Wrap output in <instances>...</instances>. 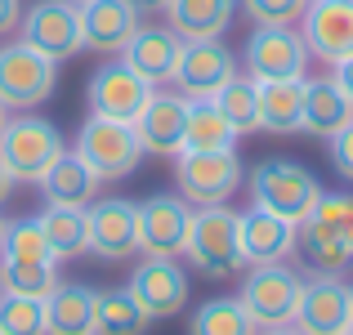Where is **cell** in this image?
<instances>
[{
  "mask_svg": "<svg viewBox=\"0 0 353 335\" xmlns=\"http://www.w3.org/2000/svg\"><path fill=\"white\" fill-rule=\"evenodd\" d=\"M143 9H165V0H139Z\"/></svg>",
  "mask_w": 353,
  "mask_h": 335,
  "instance_id": "obj_42",
  "label": "cell"
},
{
  "mask_svg": "<svg viewBox=\"0 0 353 335\" xmlns=\"http://www.w3.org/2000/svg\"><path fill=\"white\" fill-rule=\"evenodd\" d=\"M125 291L143 304L148 318L161 322V318L183 313V304H188V273L179 268V259H143Z\"/></svg>",
  "mask_w": 353,
  "mask_h": 335,
  "instance_id": "obj_16",
  "label": "cell"
},
{
  "mask_svg": "<svg viewBox=\"0 0 353 335\" xmlns=\"http://www.w3.org/2000/svg\"><path fill=\"white\" fill-rule=\"evenodd\" d=\"M50 335H94V291L81 282H59L45 300Z\"/></svg>",
  "mask_w": 353,
  "mask_h": 335,
  "instance_id": "obj_26",
  "label": "cell"
},
{
  "mask_svg": "<svg viewBox=\"0 0 353 335\" xmlns=\"http://www.w3.org/2000/svg\"><path fill=\"white\" fill-rule=\"evenodd\" d=\"M259 335H304L300 327H259Z\"/></svg>",
  "mask_w": 353,
  "mask_h": 335,
  "instance_id": "obj_41",
  "label": "cell"
},
{
  "mask_svg": "<svg viewBox=\"0 0 353 335\" xmlns=\"http://www.w3.org/2000/svg\"><path fill=\"white\" fill-rule=\"evenodd\" d=\"M72 152H77L103 183L134 174L139 161L148 156L143 143H139V134H134V125H130V121H112V116H90L85 125H81Z\"/></svg>",
  "mask_w": 353,
  "mask_h": 335,
  "instance_id": "obj_5",
  "label": "cell"
},
{
  "mask_svg": "<svg viewBox=\"0 0 353 335\" xmlns=\"http://www.w3.org/2000/svg\"><path fill=\"white\" fill-rule=\"evenodd\" d=\"M36 223H41L45 241H50L54 259H81L90 255V215L81 206H50L45 201V210L36 215Z\"/></svg>",
  "mask_w": 353,
  "mask_h": 335,
  "instance_id": "obj_27",
  "label": "cell"
},
{
  "mask_svg": "<svg viewBox=\"0 0 353 335\" xmlns=\"http://www.w3.org/2000/svg\"><path fill=\"white\" fill-rule=\"evenodd\" d=\"M331 77H336V81H340V90H345V94L353 99V59H345L336 72H331Z\"/></svg>",
  "mask_w": 353,
  "mask_h": 335,
  "instance_id": "obj_39",
  "label": "cell"
},
{
  "mask_svg": "<svg viewBox=\"0 0 353 335\" xmlns=\"http://www.w3.org/2000/svg\"><path fill=\"white\" fill-rule=\"evenodd\" d=\"M183 255L210 282H228L241 273V246H237V210L228 206H197L188 223Z\"/></svg>",
  "mask_w": 353,
  "mask_h": 335,
  "instance_id": "obj_3",
  "label": "cell"
},
{
  "mask_svg": "<svg viewBox=\"0 0 353 335\" xmlns=\"http://www.w3.org/2000/svg\"><path fill=\"white\" fill-rule=\"evenodd\" d=\"M59 264L54 259H0V291L9 295H32V300H50L59 286Z\"/></svg>",
  "mask_w": 353,
  "mask_h": 335,
  "instance_id": "obj_30",
  "label": "cell"
},
{
  "mask_svg": "<svg viewBox=\"0 0 353 335\" xmlns=\"http://www.w3.org/2000/svg\"><path fill=\"white\" fill-rule=\"evenodd\" d=\"M148 327H152V318L125 286L94 291V335H148Z\"/></svg>",
  "mask_w": 353,
  "mask_h": 335,
  "instance_id": "obj_29",
  "label": "cell"
},
{
  "mask_svg": "<svg viewBox=\"0 0 353 335\" xmlns=\"http://www.w3.org/2000/svg\"><path fill=\"white\" fill-rule=\"evenodd\" d=\"M215 108L224 112L228 121H233L237 139H241V134H255V130H259V85H255L250 77H241V72L215 94Z\"/></svg>",
  "mask_w": 353,
  "mask_h": 335,
  "instance_id": "obj_32",
  "label": "cell"
},
{
  "mask_svg": "<svg viewBox=\"0 0 353 335\" xmlns=\"http://www.w3.org/2000/svg\"><path fill=\"white\" fill-rule=\"evenodd\" d=\"M219 5H228V9H237V5H241V0H219Z\"/></svg>",
  "mask_w": 353,
  "mask_h": 335,
  "instance_id": "obj_44",
  "label": "cell"
},
{
  "mask_svg": "<svg viewBox=\"0 0 353 335\" xmlns=\"http://www.w3.org/2000/svg\"><path fill=\"white\" fill-rule=\"evenodd\" d=\"M304 335H340L353 327V286L345 277H304L295 322Z\"/></svg>",
  "mask_w": 353,
  "mask_h": 335,
  "instance_id": "obj_13",
  "label": "cell"
},
{
  "mask_svg": "<svg viewBox=\"0 0 353 335\" xmlns=\"http://www.w3.org/2000/svg\"><path fill=\"white\" fill-rule=\"evenodd\" d=\"M300 36L309 45V59L340 68L345 59H353V0H309Z\"/></svg>",
  "mask_w": 353,
  "mask_h": 335,
  "instance_id": "obj_14",
  "label": "cell"
},
{
  "mask_svg": "<svg viewBox=\"0 0 353 335\" xmlns=\"http://www.w3.org/2000/svg\"><path fill=\"white\" fill-rule=\"evenodd\" d=\"M237 130L224 112L215 108V99H188V125H183V152H219L233 148Z\"/></svg>",
  "mask_w": 353,
  "mask_h": 335,
  "instance_id": "obj_28",
  "label": "cell"
},
{
  "mask_svg": "<svg viewBox=\"0 0 353 335\" xmlns=\"http://www.w3.org/2000/svg\"><path fill=\"white\" fill-rule=\"evenodd\" d=\"M327 143H331L327 152H331V165H336V174L353 183V125H345L340 134H331Z\"/></svg>",
  "mask_w": 353,
  "mask_h": 335,
  "instance_id": "obj_37",
  "label": "cell"
},
{
  "mask_svg": "<svg viewBox=\"0 0 353 335\" xmlns=\"http://www.w3.org/2000/svg\"><path fill=\"white\" fill-rule=\"evenodd\" d=\"M18 23H23V0H0V41L18 32Z\"/></svg>",
  "mask_w": 353,
  "mask_h": 335,
  "instance_id": "obj_38",
  "label": "cell"
},
{
  "mask_svg": "<svg viewBox=\"0 0 353 335\" xmlns=\"http://www.w3.org/2000/svg\"><path fill=\"white\" fill-rule=\"evenodd\" d=\"M99 183L103 179H99L77 152H63L59 161L41 174V192H45L50 206H81V210L94 206L99 201Z\"/></svg>",
  "mask_w": 353,
  "mask_h": 335,
  "instance_id": "obj_22",
  "label": "cell"
},
{
  "mask_svg": "<svg viewBox=\"0 0 353 335\" xmlns=\"http://www.w3.org/2000/svg\"><path fill=\"white\" fill-rule=\"evenodd\" d=\"M90 215V255L130 259L139 255V206L130 197H99L85 206Z\"/></svg>",
  "mask_w": 353,
  "mask_h": 335,
  "instance_id": "obj_15",
  "label": "cell"
},
{
  "mask_svg": "<svg viewBox=\"0 0 353 335\" xmlns=\"http://www.w3.org/2000/svg\"><path fill=\"white\" fill-rule=\"evenodd\" d=\"M183 125H188V99L179 90H152V99L134 116V134L143 143V152L152 156H179Z\"/></svg>",
  "mask_w": 353,
  "mask_h": 335,
  "instance_id": "obj_17",
  "label": "cell"
},
{
  "mask_svg": "<svg viewBox=\"0 0 353 335\" xmlns=\"http://www.w3.org/2000/svg\"><path fill=\"white\" fill-rule=\"evenodd\" d=\"M259 85V130L264 134H304V81H255Z\"/></svg>",
  "mask_w": 353,
  "mask_h": 335,
  "instance_id": "obj_24",
  "label": "cell"
},
{
  "mask_svg": "<svg viewBox=\"0 0 353 335\" xmlns=\"http://www.w3.org/2000/svg\"><path fill=\"white\" fill-rule=\"evenodd\" d=\"M340 335H353V327H349V331H340Z\"/></svg>",
  "mask_w": 353,
  "mask_h": 335,
  "instance_id": "obj_47",
  "label": "cell"
},
{
  "mask_svg": "<svg viewBox=\"0 0 353 335\" xmlns=\"http://www.w3.org/2000/svg\"><path fill=\"white\" fill-rule=\"evenodd\" d=\"M59 90V63L23 41L0 45V103L9 112H32Z\"/></svg>",
  "mask_w": 353,
  "mask_h": 335,
  "instance_id": "obj_4",
  "label": "cell"
},
{
  "mask_svg": "<svg viewBox=\"0 0 353 335\" xmlns=\"http://www.w3.org/2000/svg\"><path fill=\"white\" fill-rule=\"evenodd\" d=\"M313 219H322L336 237L353 246V192H322V201L313 206Z\"/></svg>",
  "mask_w": 353,
  "mask_h": 335,
  "instance_id": "obj_36",
  "label": "cell"
},
{
  "mask_svg": "<svg viewBox=\"0 0 353 335\" xmlns=\"http://www.w3.org/2000/svg\"><path fill=\"white\" fill-rule=\"evenodd\" d=\"M152 90H157L152 81H143L125 59H112L90 72L85 103H90V116H112V121H130L134 125V116L152 99Z\"/></svg>",
  "mask_w": 353,
  "mask_h": 335,
  "instance_id": "obj_10",
  "label": "cell"
},
{
  "mask_svg": "<svg viewBox=\"0 0 353 335\" xmlns=\"http://www.w3.org/2000/svg\"><path fill=\"white\" fill-rule=\"evenodd\" d=\"M250 188V201L259 210H273V215L291 219V223H304L313 215V206L322 201V183L309 165L291 161V156H268L250 170L246 179Z\"/></svg>",
  "mask_w": 353,
  "mask_h": 335,
  "instance_id": "obj_1",
  "label": "cell"
},
{
  "mask_svg": "<svg viewBox=\"0 0 353 335\" xmlns=\"http://www.w3.org/2000/svg\"><path fill=\"white\" fill-rule=\"evenodd\" d=\"M5 223H9V219H5V215H0V237H5Z\"/></svg>",
  "mask_w": 353,
  "mask_h": 335,
  "instance_id": "obj_45",
  "label": "cell"
},
{
  "mask_svg": "<svg viewBox=\"0 0 353 335\" xmlns=\"http://www.w3.org/2000/svg\"><path fill=\"white\" fill-rule=\"evenodd\" d=\"M68 5H85V0H68Z\"/></svg>",
  "mask_w": 353,
  "mask_h": 335,
  "instance_id": "obj_46",
  "label": "cell"
},
{
  "mask_svg": "<svg viewBox=\"0 0 353 335\" xmlns=\"http://www.w3.org/2000/svg\"><path fill=\"white\" fill-rule=\"evenodd\" d=\"M179 54H183V41L170 32V27H139V32L125 41L121 59H125L143 81H152V85H170L174 68H179Z\"/></svg>",
  "mask_w": 353,
  "mask_h": 335,
  "instance_id": "obj_20",
  "label": "cell"
},
{
  "mask_svg": "<svg viewBox=\"0 0 353 335\" xmlns=\"http://www.w3.org/2000/svg\"><path fill=\"white\" fill-rule=\"evenodd\" d=\"M304 291V273L295 264H255L241 277V309L255 318V327H291L295 322V304Z\"/></svg>",
  "mask_w": 353,
  "mask_h": 335,
  "instance_id": "obj_6",
  "label": "cell"
},
{
  "mask_svg": "<svg viewBox=\"0 0 353 335\" xmlns=\"http://www.w3.org/2000/svg\"><path fill=\"white\" fill-rule=\"evenodd\" d=\"M241 9L255 27H295L309 9V0H241Z\"/></svg>",
  "mask_w": 353,
  "mask_h": 335,
  "instance_id": "obj_35",
  "label": "cell"
},
{
  "mask_svg": "<svg viewBox=\"0 0 353 335\" xmlns=\"http://www.w3.org/2000/svg\"><path fill=\"white\" fill-rule=\"evenodd\" d=\"M18 32H23L18 41L32 45V50H41L45 59H54V63H68V59H77V54L85 50L81 9L68 5V0H36V5L23 14Z\"/></svg>",
  "mask_w": 353,
  "mask_h": 335,
  "instance_id": "obj_9",
  "label": "cell"
},
{
  "mask_svg": "<svg viewBox=\"0 0 353 335\" xmlns=\"http://www.w3.org/2000/svg\"><path fill=\"white\" fill-rule=\"evenodd\" d=\"M241 68L250 81H304L309 45L295 27H255L241 50Z\"/></svg>",
  "mask_w": 353,
  "mask_h": 335,
  "instance_id": "obj_8",
  "label": "cell"
},
{
  "mask_svg": "<svg viewBox=\"0 0 353 335\" xmlns=\"http://www.w3.org/2000/svg\"><path fill=\"white\" fill-rule=\"evenodd\" d=\"M9 192H14V174H9L5 165H0V206L9 201Z\"/></svg>",
  "mask_w": 353,
  "mask_h": 335,
  "instance_id": "obj_40",
  "label": "cell"
},
{
  "mask_svg": "<svg viewBox=\"0 0 353 335\" xmlns=\"http://www.w3.org/2000/svg\"><path fill=\"white\" fill-rule=\"evenodd\" d=\"M5 121H9V108H5V103H0V130H5Z\"/></svg>",
  "mask_w": 353,
  "mask_h": 335,
  "instance_id": "obj_43",
  "label": "cell"
},
{
  "mask_svg": "<svg viewBox=\"0 0 353 335\" xmlns=\"http://www.w3.org/2000/svg\"><path fill=\"white\" fill-rule=\"evenodd\" d=\"M174 188L188 206H224L241 188V156L237 148L219 152H179L174 156Z\"/></svg>",
  "mask_w": 353,
  "mask_h": 335,
  "instance_id": "obj_7",
  "label": "cell"
},
{
  "mask_svg": "<svg viewBox=\"0 0 353 335\" xmlns=\"http://www.w3.org/2000/svg\"><path fill=\"white\" fill-rule=\"evenodd\" d=\"M237 246H241V264H282L295 250V223L273 215V210H241L237 215Z\"/></svg>",
  "mask_w": 353,
  "mask_h": 335,
  "instance_id": "obj_19",
  "label": "cell"
},
{
  "mask_svg": "<svg viewBox=\"0 0 353 335\" xmlns=\"http://www.w3.org/2000/svg\"><path fill=\"white\" fill-rule=\"evenodd\" d=\"M295 246H300L304 264L313 268V277H345L353 268V246L313 215L304 223H295Z\"/></svg>",
  "mask_w": 353,
  "mask_h": 335,
  "instance_id": "obj_23",
  "label": "cell"
},
{
  "mask_svg": "<svg viewBox=\"0 0 353 335\" xmlns=\"http://www.w3.org/2000/svg\"><path fill=\"white\" fill-rule=\"evenodd\" d=\"M165 18L179 41H219L233 27V9L219 0H165Z\"/></svg>",
  "mask_w": 353,
  "mask_h": 335,
  "instance_id": "obj_25",
  "label": "cell"
},
{
  "mask_svg": "<svg viewBox=\"0 0 353 335\" xmlns=\"http://www.w3.org/2000/svg\"><path fill=\"white\" fill-rule=\"evenodd\" d=\"M0 259H54L50 241H45L41 223L32 219H9L5 223V237H0ZM59 264V259H54Z\"/></svg>",
  "mask_w": 353,
  "mask_h": 335,
  "instance_id": "obj_34",
  "label": "cell"
},
{
  "mask_svg": "<svg viewBox=\"0 0 353 335\" xmlns=\"http://www.w3.org/2000/svg\"><path fill=\"white\" fill-rule=\"evenodd\" d=\"M353 125V99L340 90L336 77H304V134L331 139Z\"/></svg>",
  "mask_w": 353,
  "mask_h": 335,
  "instance_id": "obj_21",
  "label": "cell"
},
{
  "mask_svg": "<svg viewBox=\"0 0 353 335\" xmlns=\"http://www.w3.org/2000/svg\"><path fill=\"white\" fill-rule=\"evenodd\" d=\"M0 331H5V335H50V322H45V300L0 291Z\"/></svg>",
  "mask_w": 353,
  "mask_h": 335,
  "instance_id": "obj_33",
  "label": "cell"
},
{
  "mask_svg": "<svg viewBox=\"0 0 353 335\" xmlns=\"http://www.w3.org/2000/svg\"><path fill=\"white\" fill-rule=\"evenodd\" d=\"M188 223H192V206L179 192H157V197L139 201V255L148 259L183 255Z\"/></svg>",
  "mask_w": 353,
  "mask_h": 335,
  "instance_id": "obj_11",
  "label": "cell"
},
{
  "mask_svg": "<svg viewBox=\"0 0 353 335\" xmlns=\"http://www.w3.org/2000/svg\"><path fill=\"white\" fill-rule=\"evenodd\" d=\"M63 152H68L63 130L54 121L36 116V112H18L0 130V165L14 174V183H41V174Z\"/></svg>",
  "mask_w": 353,
  "mask_h": 335,
  "instance_id": "obj_2",
  "label": "cell"
},
{
  "mask_svg": "<svg viewBox=\"0 0 353 335\" xmlns=\"http://www.w3.org/2000/svg\"><path fill=\"white\" fill-rule=\"evenodd\" d=\"M0 335H5V331H0Z\"/></svg>",
  "mask_w": 353,
  "mask_h": 335,
  "instance_id": "obj_48",
  "label": "cell"
},
{
  "mask_svg": "<svg viewBox=\"0 0 353 335\" xmlns=\"http://www.w3.org/2000/svg\"><path fill=\"white\" fill-rule=\"evenodd\" d=\"M188 335H259L255 318L241 309L237 295H219V300H206L188 322Z\"/></svg>",
  "mask_w": 353,
  "mask_h": 335,
  "instance_id": "obj_31",
  "label": "cell"
},
{
  "mask_svg": "<svg viewBox=\"0 0 353 335\" xmlns=\"http://www.w3.org/2000/svg\"><path fill=\"white\" fill-rule=\"evenodd\" d=\"M77 9H81L85 50H99V54H121L125 41L143 27V5L139 0H85Z\"/></svg>",
  "mask_w": 353,
  "mask_h": 335,
  "instance_id": "obj_18",
  "label": "cell"
},
{
  "mask_svg": "<svg viewBox=\"0 0 353 335\" xmlns=\"http://www.w3.org/2000/svg\"><path fill=\"white\" fill-rule=\"evenodd\" d=\"M233 77H237V54L224 41H183L170 85L183 99H215Z\"/></svg>",
  "mask_w": 353,
  "mask_h": 335,
  "instance_id": "obj_12",
  "label": "cell"
}]
</instances>
